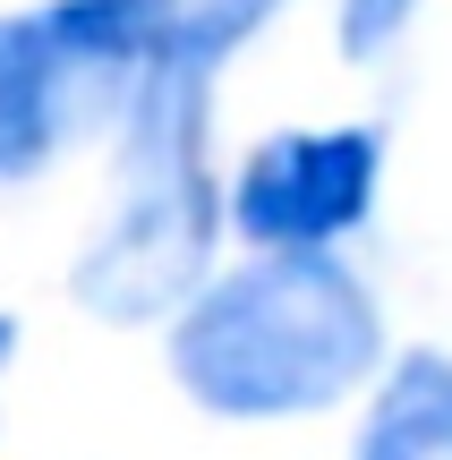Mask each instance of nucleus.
<instances>
[{
	"label": "nucleus",
	"instance_id": "423d86ee",
	"mask_svg": "<svg viewBox=\"0 0 452 460\" xmlns=\"http://www.w3.org/2000/svg\"><path fill=\"white\" fill-rule=\"evenodd\" d=\"M359 460H452V358H402L376 401Z\"/></svg>",
	"mask_w": 452,
	"mask_h": 460
},
{
	"label": "nucleus",
	"instance_id": "6e6552de",
	"mask_svg": "<svg viewBox=\"0 0 452 460\" xmlns=\"http://www.w3.org/2000/svg\"><path fill=\"white\" fill-rule=\"evenodd\" d=\"M419 17V0H341V51L350 60H376V51H393V34Z\"/></svg>",
	"mask_w": 452,
	"mask_h": 460
},
{
	"label": "nucleus",
	"instance_id": "20e7f679",
	"mask_svg": "<svg viewBox=\"0 0 452 460\" xmlns=\"http://www.w3.org/2000/svg\"><path fill=\"white\" fill-rule=\"evenodd\" d=\"M68 85H85V77L68 68V51L51 43L43 9L34 17H0V180L34 171L60 146Z\"/></svg>",
	"mask_w": 452,
	"mask_h": 460
},
{
	"label": "nucleus",
	"instance_id": "39448f33",
	"mask_svg": "<svg viewBox=\"0 0 452 460\" xmlns=\"http://www.w3.org/2000/svg\"><path fill=\"white\" fill-rule=\"evenodd\" d=\"M180 9L188 0H51L43 26L77 77H102V68H154L180 34Z\"/></svg>",
	"mask_w": 452,
	"mask_h": 460
},
{
	"label": "nucleus",
	"instance_id": "f03ea898",
	"mask_svg": "<svg viewBox=\"0 0 452 460\" xmlns=\"http://www.w3.org/2000/svg\"><path fill=\"white\" fill-rule=\"evenodd\" d=\"M205 102H214V77L180 60H154L137 85L111 230L77 264V298L111 324L163 315L171 298L197 290L205 256H214L222 205H214V171H205Z\"/></svg>",
	"mask_w": 452,
	"mask_h": 460
},
{
	"label": "nucleus",
	"instance_id": "0eeeda50",
	"mask_svg": "<svg viewBox=\"0 0 452 460\" xmlns=\"http://www.w3.org/2000/svg\"><path fill=\"white\" fill-rule=\"evenodd\" d=\"M273 9H282V0H188V9H180V34H171L163 60L197 68V77H222V60H231V51L248 43Z\"/></svg>",
	"mask_w": 452,
	"mask_h": 460
},
{
	"label": "nucleus",
	"instance_id": "7ed1b4c3",
	"mask_svg": "<svg viewBox=\"0 0 452 460\" xmlns=\"http://www.w3.org/2000/svg\"><path fill=\"white\" fill-rule=\"evenodd\" d=\"M376 171H385L376 128H290L248 154V171L231 188V214L273 256H316L341 230L368 222Z\"/></svg>",
	"mask_w": 452,
	"mask_h": 460
},
{
	"label": "nucleus",
	"instance_id": "f257e3e1",
	"mask_svg": "<svg viewBox=\"0 0 452 460\" xmlns=\"http://www.w3.org/2000/svg\"><path fill=\"white\" fill-rule=\"evenodd\" d=\"M385 349L376 298L333 256H265L197 290L180 341V384L222 418H299L341 401Z\"/></svg>",
	"mask_w": 452,
	"mask_h": 460
},
{
	"label": "nucleus",
	"instance_id": "1a4fd4ad",
	"mask_svg": "<svg viewBox=\"0 0 452 460\" xmlns=\"http://www.w3.org/2000/svg\"><path fill=\"white\" fill-rule=\"evenodd\" d=\"M9 349H17V324H9V315H0V367H9Z\"/></svg>",
	"mask_w": 452,
	"mask_h": 460
}]
</instances>
